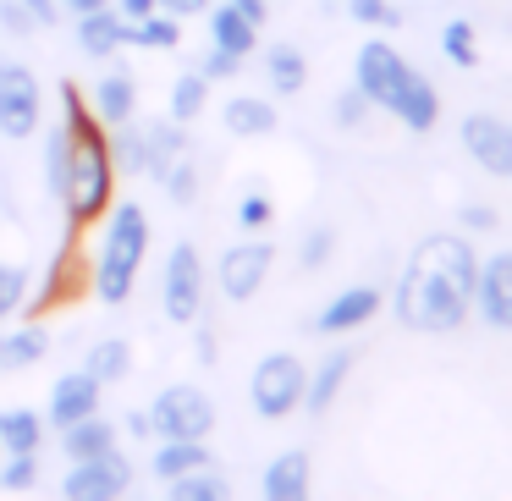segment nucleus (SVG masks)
Returning a JSON list of instances; mask_svg holds the SVG:
<instances>
[{"instance_id":"f8f14e48","label":"nucleus","mask_w":512,"mask_h":501,"mask_svg":"<svg viewBox=\"0 0 512 501\" xmlns=\"http://www.w3.org/2000/svg\"><path fill=\"white\" fill-rule=\"evenodd\" d=\"M474 309L485 314L490 331H512V254L479 259L474 276Z\"/></svg>"},{"instance_id":"ea45409f","label":"nucleus","mask_w":512,"mask_h":501,"mask_svg":"<svg viewBox=\"0 0 512 501\" xmlns=\"http://www.w3.org/2000/svg\"><path fill=\"white\" fill-rule=\"evenodd\" d=\"M331 116H336V127H364L369 100L358 89H342V94H336V105H331Z\"/></svg>"},{"instance_id":"393cba45","label":"nucleus","mask_w":512,"mask_h":501,"mask_svg":"<svg viewBox=\"0 0 512 501\" xmlns=\"http://www.w3.org/2000/svg\"><path fill=\"white\" fill-rule=\"evenodd\" d=\"M39 441H45V413L0 408V452H39Z\"/></svg>"},{"instance_id":"8fccbe9b","label":"nucleus","mask_w":512,"mask_h":501,"mask_svg":"<svg viewBox=\"0 0 512 501\" xmlns=\"http://www.w3.org/2000/svg\"><path fill=\"white\" fill-rule=\"evenodd\" d=\"M127 435H149V408L144 413H127Z\"/></svg>"},{"instance_id":"5701e85b","label":"nucleus","mask_w":512,"mask_h":501,"mask_svg":"<svg viewBox=\"0 0 512 501\" xmlns=\"http://www.w3.org/2000/svg\"><path fill=\"white\" fill-rule=\"evenodd\" d=\"M177 39H182V17H171L166 6H155L149 17L122 23V45H138V50H171Z\"/></svg>"},{"instance_id":"a19ab883","label":"nucleus","mask_w":512,"mask_h":501,"mask_svg":"<svg viewBox=\"0 0 512 501\" xmlns=\"http://www.w3.org/2000/svg\"><path fill=\"white\" fill-rule=\"evenodd\" d=\"M0 28H6L12 39H28V34H39V23L23 12V6H17V0H0Z\"/></svg>"},{"instance_id":"a211bd4d","label":"nucleus","mask_w":512,"mask_h":501,"mask_svg":"<svg viewBox=\"0 0 512 501\" xmlns=\"http://www.w3.org/2000/svg\"><path fill=\"white\" fill-rule=\"evenodd\" d=\"M309 496V452H281L265 468V501H303Z\"/></svg>"},{"instance_id":"4468645a","label":"nucleus","mask_w":512,"mask_h":501,"mask_svg":"<svg viewBox=\"0 0 512 501\" xmlns=\"http://www.w3.org/2000/svg\"><path fill=\"white\" fill-rule=\"evenodd\" d=\"M380 314V287H342L320 314H314V331L320 336H342V331H358Z\"/></svg>"},{"instance_id":"cd10ccee","label":"nucleus","mask_w":512,"mask_h":501,"mask_svg":"<svg viewBox=\"0 0 512 501\" xmlns=\"http://www.w3.org/2000/svg\"><path fill=\"white\" fill-rule=\"evenodd\" d=\"M45 353H50V331L34 325V320H28L23 331L0 336V358H6V369H28V364H39Z\"/></svg>"},{"instance_id":"c756f323","label":"nucleus","mask_w":512,"mask_h":501,"mask_svg":"<svg viewBox=\"0 0 512 501\" xmlns=\"http://www.w3.org/2000/svg\"><path fill=\"white\" fill-rule=\"evenodd\" d=\"M171 501H226V479L210 474V468H193V474H177L166 479Z\"/></svg>"},{"instance_id":"6e6552de","label":"nucleus","mask_w":512,"mask_h":501,"mask_svg":"<svg viewBox=\"0 0 512 501\" xmlns=\"http://www.w3.org/2000/svg\"><path fill=\"white\" fill-rule=\"evenodd\" d=\"M39 116H45L39 78L23 67V61L0 56V138H28V133H39Z\"/></svg>"},{"instance_id":"dca6fc26","label":"nucleus","mask_w":512,"mask_h":501,"mask_svg":"<svg viewBox=\"0 0 512 501\" xmlns=\"http://www.w3.org/2000/svg\"><path fill=\"white\" fill-rule=\"evenodd\" d=\"M347 369H353V353L347 347H336V353H325L320 364L309 369V380H303V408L309 413H325L336 402V391H342Z\"/></svg>"},{"instance_id":"f257e3e1","label":"nucleus","mask_w":512,"mask_h":501,"mask_svg":"<svg viewBox=\"0 0 512 501\" xmlns=\"http://www.w3.org/2000/svg\"><path fill=\"white\" fill-rule=\"evenodd\" d=\"M474 276H479V254L468 237L457 232H430L419 248L408 254L402 265V281H397V320L408 331H457L474 309Z\"/></svg>"},{"instance_id":"e433bc0d","label":"nucleus","mask_w":512,"mask_h":501,"mask_svg":"<svg viewBox=\"0 0 512 501\" xmlns=\"http://www.w3.org/2000/svg\"><path fill=\"white\" fill-rule=\"evenodd\" d=\"M347 12H353V23H364V28H397L402 23L391 0H347Z\"/></svg>"},{"instance_id":"f3484780","label":"nucleus","mask_w":512,"mask_h":501,"mask_svg":"<svg viewBox=\"0 0 512 501\" xmlns=\"http://www.w3.org/2000/svg\"><path fill=\"white\" fill-rule=\"evenodd\" d=\"M116 446V424L100 419V413H83V419H72L67 430H61V452H67V463H78V457H100Z\"/></svg>"},{"instance_id":"49530a36","label":"nucleus","mask_w":512,"mask_h":501,"mask_svg":"<svg viewBox=\"0 0 512 501\" xmlns=\"http://www.w3.org/2000/svg\"><path fill=\"white\" fill-rule=\"evenodd\" d=\"M155 6H160V0H116V17H122V23H133V17H149Z\"/></svg>"},{"instance_id":"4be33fe9","label":"nucleus","mask_w":512,"mask_h":501,"mask_svg":"<svg viewBox=\"0 0 512 501\" xmlns=\"http://www.w3.org/2000/svg\"><path fill=\"white\" fill-rule=\"evenodd\" d=\"M221 122L237 138H265V133H276V105L254 100V94H237V100L221 105Z\"/></svg>"},{"instance_id":"2f4dec72","label":"nucleus","mask_w":512,"mask_h":501,"mask_svg":"<svg viewBox=\"0 0 512 501\" xmlns=\"http://www.w3.org/2000/svg\"><path fill=\"white\" fill-rule=\"evenodd\" d=\"M111 166L122 171V177H133V171H144V127L138 122H122L111 138Z\"/></svg>"},{"instance_id":"423d86ee","label":"nucleus","mask_w":512,"mask_h":501,"mask_svg":"<svg viewBox=\"0 0 512 501\" xmlns=\"http://www.w3.org/2000/svg\"><path fill=\"white\" fill-rule=\"evenodd\" d=\"M215 430V402L199 386H166L149 408V435L160 441H210Z\"/></svg>"},{"instance_id":"c85d7f7f","label":"nucleus","mask_w":512,"mask_h":501,"mask_svg":"<svg viewBox=\"0 0 512 501\" xmlns=\"http://www.w3.org/2000/svg\"><path fill=\"white\" fill-rule=\"evenodd\" d=\"M83 369H89V375L100 380V386H105V380H122L127 369H133V347H127L122 336H105V342H94V347H89Z\"/></svg>"},{"instance_id":"a878e982","label":"nucleus","mask_w":512,"mask_h":501,"mask_svg":"<svg viewBox=\"0 0 512 501\" xmlns=\"http://www.w3.org/2000/svg\"><path fill=\"white\" fill-rule=\"evenodd\" d=\"M265 72H270V89L276 94H298L303 83H309V61H303V50H292V45H270L265 50Z\"/></svg>"},{"instance_id":"aec40b11","label":"nucleus","mask_w":512,"mask_h":501,"mask_svg":"<svg viewBox=\"0 0 512 501\" xmlns=\"http://www.w3.org/2000/svg\"><path fill=\"white\" fill-rule=\"evenodd\" d=\"M94 116H100L105 127H122L138 116V83L127 78V72H111V78H100V89H94Z\"/></svg>"},{"instance_id":"473e14b6","label":"nucleus","mask_w":512,"mask_h":501,"mask_svg":"<svg viewBox=\"0 0 512 501\" xmlns=\"http://www.w3.org/2000/svg\"><path fill=\"white\" fill-rule=\"evenodd\" d=\"M67 171H72V149H67V133L61 127H50L45 133V177H50V193H67Z\"/></svg>"},{"instance_id":"2eb2a0df","label":"nucleus","mask_w":512,"mask_h":501,"mask_svg":"<svg viewBox=\"0 0 512 501\" xmlns=\"http://www.w3.org/2000/svg\"><path fill=\"white\" fill-rule=\"evenodd\" d=\"M204 17H210V45L215 50H226V56H237V61H248L259 50V28L248 23V17H237L226 0H221V6L210 0V12H204Z\"/></svg>"},{"instance_id":"b1692460","label":"nucleus","mask_w":512,"mask_h":501,"mask_svg":"<svg viewBox=\"0 0 512 501\" xmlns=\"http://www.w3.org/2000/svg\"><path fill=\"white\" fill-rule=\"evenodd\" d=\"M78 45L83 56H116L122 50V17L111 12V6H100V12H83L78 17Z\"/></svg>"},{"instance_id":"a18cd8bd","label":"nucleus","mask_w":512,"mask_h":501,"mask_svg":"<svg viewBox=\"0 0 512 501\" xmlns=\"http://www.w3.org/2000/svg\"><path fill=\"white\" fill-rule=\"evenodd\" d=\"M17 6H23V12L34 17L39 28H50V23H56V0H17Z\"/></svg>"},{"instance_id":"3c124183","label":"nucleus","mask_w":512,"mask_h":501,"mask_svg":"<svg viewBox=\"0 0 512 501\" xmlns=\"http://www.w3.org/2000/svg\"><path fill=\"white\" fill-rule=\"evenodd\" d=\"M199 358H204V364L215 358V336H210V331H199Z\"/></svg>"},{"instance_id":"4c0bfd02","label":"nucleus","mask_w":512,"mask_h":501,"mask_svg":"<svg viewBox=\"0 0 512 501\" xmlns=\"http://www.w3.org/2000/svg\"><path fill=\"white\" fill-rule=\"evenodd\" d=\"M331 248H336V232H331V226H309V232H303V248H298L303 270H320L325 259H331Z\"/></svg>"},{"instance_id":"412c9836","label":"nucleus","mask_w":512,"mask_h":501,"mask_svg":"<svg viewBox=\"0 0 512 501\" xmlns=\"http://www.w3.org/2000/svg\"><path fill=\"white\" fill-rule=\"evenodd\" d=\"M210 463H215L210 441H160L155 457H149V468H155L160 485L177 479V474H193V468H210Z\"/></svg>"},{"instance_id":"603ef678","label":"nucleus","mask_w":512,"mask_h":501,"mask_svg":"<svg viewBox=\"0 0 512 501\" xmlns=\"http://www.w3.org/2000/svg\"><path fill=\"white\" fill-rule=\"evenodd\" d=\"M0 369H6V358H0Z\"/></svg>"},{"instance_id":"58836bf2","label":"nucleus","mask_w":512,"mask_h":501,"mask_svg":"<svg viewBox=\"0 0 512 501\" xmlns=\"http://www.w3.org/2000/svg\"><path fill=\"white\" fill-rule=\"evenodd\" d=\"M270 215H276V204H270L265 193H243V199H237V221H243V232H265Z\"/></svg>"},{"instance_id":"37998d69","label":"nucleus","mask_w":512,"mask_h":501,"mask_svg":"<svg viewBox=\"0 0 512 501\" xmlns=\"http://www.w3.org/2000/svg\"><path fill=\"white\" fill-rule=\"evenodd\" d=\"M237 67H243V61H237V56H226V50H215V45H210V56L199 61V72H204L210 83H226V78H237Z\"/></svg>"},{"instance_id":"7c9ffc66","label":"nucleus","mask_w":512,"mask_h":501,"mask_svg":"<svg viewBox=\"0 0 512 501\" xmlns=\"http://www.w3.org/2000/svg\"><path fill=\"white\" fill-rule=\"evenodd\" d=\"M441 50H446V61L452 67H479V34L468 28V17H452V23L441 28Z\"/></svg>"},{"instance_id":"6ab92c4d","label":"nucleus","mask_w":512,"mask_h":501,"mask_svg":"<svg viewBox=\"0 0 512 501\" xmlns=\"http://www.w3.org/2000/svg\"><path fill=\"white\" fill-rule=\"evenodd\" d=\"M188 149V127L171 122V116H160V122H144V171L160 182V171L171 166V160Z\"/></svg>"},{"instance_id":"0eeeda50","label":"nucleus","mask_w":512,"mask_h":501,"mask_svg":"<svg viewBox=\"0 0 512 501\" xmlns=\"http://www.w3.org/2000/svg\"><path fill=\"white\" fill-rule=\"evenodd\" d=\"M160 309H166L171 325H193L204 314V265L193 254V243H177L166 254V270H160Z\"/></svg>"},{"instance_id":"39448f33","label":"nucleus","mask_w":512,"mask_h":501,"mask_svg":"<svg viewBox=\"0 0 512 501\" xmlns=\"http://www.w3.org/2000/svg\"><path fill=\"white\" fill-rule=\"evenodd\" d=\"M303 380H309V369L298 353H265L254 380H248V402H254L259 419H287L303 408Z\"/></svg>"},{"instance_id":"09e8293b","label":"nucleus","mask_w":512,"mask_h":501,"mask_svg":"<svg viewBox=\"0 0 512 501\" xmlns=\"http://www.w3.org/2000/svg\"><path fill=\"white\" fill-rule=\"evenodd\" d=\"M100 6H111V0H67V12L83 17V12H100Z\"/></svg>"},{"instance_id":"72a5a7b5","label":"nucleus","mask_w":512,"mask_h":501,"mask_svg":"<svg viewBox=\"0 0 512 501\" xmlns=\"http://www.w3.org/2000/svg\"><path fill=\"white\" fill-rule=\"evenodd\" d=\"M160 188L171 193V204H193L199 199V171H193V160H171L166 171H160Z\"/></svg>"},{"instance_id":"79ce46f5","label":"nucleus","mask_w":512,"mask_h":501,"mask_svg":"<svg viewBox=\"0 0 512 501\" xmlns=\"http://www.w3.org/2000/svg\"><path fill=\"white\" fill-rule=\"evenodd\" d=\"M457 221H463L474 237H490V232H496V221H501V215L490 210V204H463V210H457Z\"/></svg>"},{"instance_id":"864d4df0","label":"nucleus","mask_w":512,"mask_h":501,"mask_svg":"<svg viewBox=\"0 0 512 501\" xmlns=\"http://www.w3.org/2000/svg\"><path fill=\"white\" fill-rule=\"evenodd\" d=\"M0 457H6V452H0Z\"/></svg>"},{"instance_id":"c9c22d12","label":"nucleus","mask_w":512,"mask_h":501,"mask_svg":"<svg viewBox=\"0 0 512 501\" xmlns=\"http://www.w3.org/2000/svg\"><path fill=\"white\" fill-rule=\"evenodd\" d=\"M23 298H28V270L23 265H0V320L23 309Z\"/></svg>"},{"instance_id":"1a4fd4ad","label":"nucleus","mask_w":512,"mask_h":501,"mask_svg":"<svg viewBox=\"0 0 512 501\" xmlns=\"http://www.w3.org/2000/svg\"><path fill=\"white\" fill-rule=\"evenodd\" d=\"M127 485H133V463H127L116 446L100 457H78V463L67 468V479H61V490H67L72 501H116Z\"/></svg>"},{"instance_id":"20e7f679","label":"nucleus","mask_w":512,"mask_h":501,"mask_svg":"<svg viewBox=\"0 0 512 501\" xmlns=\"http://www.w3.org/2000/svg\"><path fill=\"white\" fill-rule=\"evenodd\" d=\"M149 254V215L138 210L133 199H122L116 210H105V243L100 259H94V298L100 303H127L133 298L138 265Z\"/></svg>"},{"instance_id":"f704fd0d","label":"nucleus","mask_w":512,"mask_h":501,"mask_svg":"<svg viewBox=\"0 0 512 501\" xmlns=\"http://www.w3.org/2000/svg\"><path fill=\"white\" fill-rule=\"evenodd\" d=\"M0 485L6 490H34L39 485V452H6L0 457Z\"/></svg>"},{"instance_id":"ddd939ff","label":"nucleus","mask_w":512,"mask_h":501,"mask_svg":"<svg viewBox=\"0 0 512 501\" xmlns=\"http://www.w3.org/2000/svg\"><path fill=\"white\" fill-rule=\"evenodd\" d=\"M83 413H100V380L89 369H67V375L50 386V408H45V430H67Z\"/></svg>"},{"instance_id":"de8ad7c7","label":"nucleus","mask_w":512,"mask_h":501,"mask_svg":"<svg viewBox=\"0 0 512 501\" xmlns=\"http://www.w3.org/2000/svg\"><path fill=\"white\" fill-rule=\"evenodd\" d=\"M160 6H166L171 17H204L210 12V0H160Z\"/></svg>"},{"instance_id":"f03ea898","label":"nucleus","mask_w":512,"mask_h":501,"mask_svg":"<svg viewBox=\"0 0 512 501\" xmlns=\"http://www.w3.org/2000/svg\"><path fill=\"white\" fill-rule=\"evenodd\" d=\"M61 133H67L72 149V171H67V237H83L105 210H111L116 193V166H111V133L94 116V105L78 94V83H61Z\"/></svg>"},{"instance_id":"9b49d317","label":"nucleus","mask_w":512,"mask_h":501,"mask_svg":"<svg viewBox=\"0 0 512 501\" xmlns=\"http://www.w3.org/2000/svg\"><path fill=\"white\" fill-rule=\"evenodd\" d=\"M463 149L490 171V177H512V127L490 111L463 116Z\"/></svg>"},{"instance_id":"9d476101","label":"nucleus","mask_w":512,"mask_h":501,"mask_svg":"<svg viewBox=\"0 0 512 501\" xmlns=\"http://www.w3.org/2000/svg\"><path fill=\"white\" fill-rule=\"evenodd\" d=\"M270 259H276V248L265 243V237H254V243H237L221 254V265H215V281H221V298L232 303H248L259 287H265L270 276Z\"/></svg>"},{"instance_id":"7ed1b4c3","label":"nucleus","mask_w":512,"mask_h":501,"mask_svg":"<svg viewBox=\"0 0 512 501\" xmlns=\"http://www.w3.org/2000/svg\"><path fill=\"white\" fill-rule=\"evenodd\" d=\"M353 89L364 94L369 105L391 111L408 133H430V127L441 122V94H435V83L424 78V72H413L408 61L391 45H380V39H369V45L358 50Z\"/></svg>"},{"instance_id":"c03bdc74","label":"nucleus","mask_w":512,"mask_h":501,"mask_svg":"<svg viewBox=\"0 0 512 501\" xmlns=\"http://www.w3.org/2000/svg\"><path fill=\"white\" fill-rule=\"evenodd\" d=\"M226 6H232L237 17H248V23H254V28H259V23H265V17H270V0H226Z\"/></svg>"},{"instance_id":"bb28decb","label":"nucleus","mask_w":512,"mask_h":501,"mask_svg":"<svg viewBox=\"0 0 512 501\" xmlns=\"http://www.w3.org/2000/svg\"><path fill=\"white\" fill-rule=\"evenodd\" d=\"M204 105H210V78H204V72H182L177 83H171V122H199L204 116Z\"/></svg>"}]
</instances>
